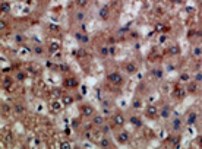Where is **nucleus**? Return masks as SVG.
<instances>
[{
    "label": "nucleus",
    "mask_w": 202,
    "mask_h": 149,
    "mask_svg": "<svg viewBox=\"0 0 202 149\" xmlns=\"http://www.w3.org/2000/svg\"><path fill=\"white\" fill-rule=\"evenodd\" d=\"M107 80L114 86H120L123 83V74L120 72H110L107 74Z\"/></svg>",
    "instance_id": "1"
},
{
    "label": "nucleus",
    "mask_w": 202,
    "mask_h": 149,
    "mask_svg": "<svg viewBox=\"0 0 202 149\" xmlns=\"http://www.w3.org/2000/svg\"><path fill=\"white\" fill-rule=\"evenodd\" d=\"M145 116H146L148 118H151V120H154V118H157V117L160 116V110H158L155 105L149 104V105L145 108Z\"/></svg>",
    "instance_id": "2"
},
{
    "label": "nucleus",
    "mask_w": 202,
    "mask_h": 149,
    "mask_svg": "<svg viewBox=\"0 0 202 149\" xmlns=\"http://www.w3.org/2000/svg\"><path fill=\"white\" fill-rule=\"evenodd\" d=\"M113 126H116V127H123L124 124H126V117L122 114V113H116V114H113Z\"/></svg>",
    "instance_id": "3"
},
{
    "label": "nucleus",
    "mask_w": 202,
    "mask_h": 149,
    "mask_svg": "<svg viewBox=\"0 0 202 149\" xmlns=\"http://www.w3.org/2000/svg\"><path fill=\"white\" fill-rule=\"evenodd\" d=\"M116 139H117V143H119V145H128L129 140H130V134L126 132V130H122V132L116 136Z\"/></svg>",
    "instance_id": "4"
},
{
    "label": "nucleus",
    "mask_w": 202,
    "mask_h": 149,
    "mask_svg": "<svg viewBox=\"0 0 202 149\" xmlns=\"http://www.w3.org/2000/svg\"><path fill=\"white\" fill-rule=\"evenodd\" d=\"M79 111H81V114H82V116H85V117H92V116L95 114V110H94V107H92V105H88V104H84V105H81Z\"/></svg>",
    "instance_id": "5"
},
{
    "label": "nucleus",
    "mask_w": 202,
    "mask_h": 149,
    "mask_svg": "<svg viewBox=\"0 0 202 149\" xmlns=\"http://www.w3.org/2000/svg\"><path fill=\"white\" fill-rule=\"evenodd\" d=\"M182 129H183V120L180 117H174L171 121V130L174 133H179Z\"/></svg>",
    "instance_id": "6"
},
{
    "label": "nucleus",
    "mask_w": 202,
    "mask_h": 149,
    "mask_svg": "<svg viewBox=\"0 0 202 149\" xmlns=\"http://www.w3.org/2000/svg\"><path fill=\"white\" fill-rule=\"evenodd\" d=\"M124 72L128 74H135L138 72V65L135 61H128V63L124 65Z\"/></svg>",
    "instance_id": "7"
},
{
    "label": "nucleus",
    "mask_w": 202,
    "mask_h": 149,
    "mask_svg": "<svg viewBox=\"0 0 202 149\" xmlns=\"http://www.w3.org/2000/svg\"><path fill=\"white\" fill-rule=\"evenodd\" d=\"M60 47H62V45H60L59 41H52V43L48 44V53H50V54H53V56H54V54H59Z\"/></svg>",
    "instance_id": "8"
},
{
    "label": "nucleus",
    "mask_w": 202,
    "mask_h": 149,
    "mask_svg": "<svg viewBox=\"0 0 202 149\" xmlns=\"http://www.w3.org/2000/svg\"><path fill=\"white\" fill-rule=\"evenodd\" d=\"M91 124H92V126H95V127H101L104 124V116L103 114H94Z\"/></svg>",
    "instance_id": "9"
},
{
    "label": "nucleus",
    "mask_w": 202,
    "mask_h": 149,
    "mask_svg": "<svg viewBox=\"0 0 202 149\" xmlns=\"http://www.w3.org/2000/svg\"><path fill=\"white\" fill-rule=\"evenodd\" d=\"M171 116V107L169 104H164L161 108H160V117L163 118H169Z\"/></svg>",
    "instance_id": "10"
},
{
    "label": "nucleus",
    "mask_w": 202,
    "mask_h": 149,
    "mask_svg": "<svg viewBox=\"0 0 202 149\" xmlns=\"http://www.w3.org/2000/svg\"><path fill=\"white\" fill-rule=\"evenodd\" d=\"M196 121H198V113L191 111L186 117V126H193V124H196Z\"/></svg>",
    "instance_id": "11"
},
{
    "label": "nucleus",
    "mask_w": 202,
    "mask_h": 149,
    "mask_svg": "<svg viewBox=\"0 0 202 149\" xmlns=\"http://www.w3.org/2000/svg\"><path fill=\"white\" fill-rule=\"evenodd\" d=\"M75 38H76V41L81 43V44H88L90 43V37H88L85 32H75Z\"/></svg>",
    "instance_id": "12"
},
{
    "label": "nucleus",
    "mask_w": 202,
    "mask_h": 149,
    "mask_svg": "<svg viewBox=\"0 0 202 149\" xmlns=\"http://www.w3.org/2000/svg\"><path fill=\"white\" fill-rule=\"evenodd\" d=\"M186 94H187L186 88H182V86H176L174 91H173V96H174V98H177V99H182Z\"/></svg>",
    "instance_id": "13"
},
{
    "label": "nucleus",
    "mask_w": 202,
    "mask_h": 149,
    "mask_svg": "<svg viewBox=\"0 0 202 149\" xmlns=\"http://www.w3.org/2000/svg\"><path fill=\"white\" fill-rule=\"evenodd\" d=\"M98 15H100V19L107 21L108 16H110V9H108V6H103V7H101L100 12H98Z\"/></svg>",
    "instance_id": "14"
},
{
    "label": "nucleus",
    "mask_w": 202,
    "mask_h": 149,
    "mask_svg": "<svg viewBox=\"0 0 202 149\" xmlns=\"http://www.w3.org/2000/svg\"><path fill=\"white\" fill-rule=\"evenodd\" d=\"M198 82H195V80H191V82H187V86H186V91H187V94H195L196 91H198Z\"/></svg>",
    "instance_id": "15"
},
{
    "label": "nucleus",
    "mask_w": 202,
    "mask_h": 149,
    "mask_svg": "<svg viewBox=\"0 0 202 149\" xmlns=\"http://www.w3.org/2000/svg\"><path fill=\"white\" fill-rule=\"evenodd\" d=\"M129 123H130V124H133L135 127H142V126H144L142 118H139L138 116H132V117L129 118Z\"/></svg>",
    "instance_id": "16"
},
{
    "label": "nucleus",
    "mask_w": 202,
    "mask_h": 149,
    "mask_svg": "<svg viewBox=\"0 0 202 149\" xmlns=\"http://www.w3.org/2000/svg\"><path fill=\"white\" fill-rule=\"evenodd\" d=\"M13 82H15V79H13V78H10V76L3 78V88H5L6 91H9L12 86H13Z\"/></svg>",
    "instance_id": "17"
},
{
    "label": "nucleus",
    "mask_w": 202,
    "mask_h": 149,
    "mask_svg": "<svg viewBox=\"0 0 202 149\" xmlns=\"http://www.w3.org/2000/svg\"><path fill=\"white\" fill-rule=\"evenodd\" d=\"M167 54H169V56H179V54H180V47H179L177 44L171 45V47L167 50Z\"/></svg>",
    "instance_id": "18"
},
{
    "label": "nucleus",
    "mask_w": 202,
    "mask_h": 149,
    "mask_svg": "<svg viewBox=\"0 0 202 149\" xmlns=\"http://www.w3.org/2000/svg\"><path fill=\"white\" fill-rule=\"evenodd\" d=\"M98 145H100L101 148H111V140L104 134L103 138H101V140L98 142Z\"/></svg>",
    "instance_id": "19"
},
{
    "label": "nucleus",
    "mask_w": 202,
    "mask_h": 149,
    "mask_svg": "<svg viewBox=\"0 0 202 149\" xmlns=\"http://www.w3.org/2000/svg\"><path fill=\"white\" fill-rule=\"evenodd\" d=\"M151 76H154L155 79H163V69H153Z\"/></svg>",
    "instance_id": "20"
},
{
    "label": "nucleus",
    "mask_w": 202,
    "mask_h": 149,
    "mask_svg": "<svg viewBox=\"0 0 202 149\" xmlns=\"http://www.w3.org/2000/svg\"><path fill=\"white\" fill-rule=\"evenodd\" d=\"M32 54H34V56H43V54H44V48H43L41 45H34Z\"/></svg>",
    "instance_id": "21"
},
{
    "label": "nucleus",
    "mask_w": 202,
    "mask_h": 149,
    "mask_svg": "<svg viewBox=\"0 0 202 149\" xmlns=\"http://www.w3.org/2000/svg\"><path fill=\"white\" fill-rule=\"evenodd\" d=\"M10 111H13V108H12L7 102H3L2 104V113H3V116H6V114H9Z\"/></svg>",
    "instance_id": "22"
},
{
    "label": "nucleus",
    "mask_w": 202,
    "mask_h": 149,
    "mask_svg": "<svg viewBox=\"0 0 202 149\" xmlns=\"http://www.w3.org/2000/svg\"><path fill=\"white\" fill-rule=\"evenodd\" d=\"M179 79H180V82H186V83H187V82H191V80H192V76L186 72V73H180Z\"/></svg>",
    "instance_id": "23"
},
{
    "label": "nucleus",
    "mask_w": 202,
    "mask_h": 149,
    "mask_svg": "<svg viewBox=\"0 0 202 149\" xmlns=\"http://www.w3.org/2000/svg\"><path fill=\"white\" fill-rule=\"evenodd\" d=\"M63 105H65V104L60 102V101H53V102H52V110H53V111H60Z\"/></svg>",
    "instance_id": "24"
},
{
    "label": "nucleus",
    "mask_w": 202,
    "mask_h": 149,
    "mask_svg": "<svg viewBox=\"0 0 202 149\" xmlns=\"http://www.w3.org/2000/svg\"><path fill=\"white\" fill-rule=\"evenodd\" d=\"M100 56L101 57H107V56H110V47H101L100 48Z\"/></svg>",
    "instance_id": "25"
},
{
    "label": "nucleus",
    "mask_w": 202,
    "mask_h": 149,
    "mask_svg": "<svg viewBox=\"0 0 202 149\" xmlns=\"http://www.w3.org/2000/svg\"><path fill=\"white\" fill-rule=\"evenodd\" d=\"M13 113H15V114H22V113H25V107H23L22 104H16V105L13 107Z\"/></svg>",
    "instance_id": "26"
},
{
    "label": "nucleus",
    "mask_w": 202,
    "mask_h": 149,
    "mask_svg": "<svg viewBox=\"0 0 202 149\" xmlns=\"http://www.w3.org/2000/svg\"><path fill=\"white\" fill-rule=\"evenodd\" d=\"M10 2H3L2 3V13H9L10 12Z\"/></svg>",
    "instance_id": "27"
},
{
    "label": "nucleus",
    "mask_w": 202,
    "mask_h": 149,
    "mask_svg": "<svg viewBox=\"0 0 202 149\" xmlns=\"http://www.w3.org/2000/svg\"><path fill=\"white\" fill-rule=\"evenodd\" d=\"M63 85H65V86H69V88H73V86H76V80L72 79V78H69V79H65Z\"/></svg>",
    "instance_id": "28"
},
{
    "label": "nucleus",
    "mask_w": 202,
    "mask_h": 149,
    "mask_svg": "<svg viewBox=\"0 0 202 149\" xmlns=\"http://www.w3.org/2000/svg\"><path fill=\"white\" fill-rule=\"evenodd\" d=\"M192 56L193 57H201L202 56V47H193V50H192Z\"/></svg>",
    "instance_id": "29"
},
{
    "label": "nucleus",
    "mask_w": 202,
    "mask_h": 149,
    "mask_svg": "<svg viewBox=\"0 0 202 149\" xmlns=\"http://www.w3.org/2000/svg\"><path fill=\"white\" fill-rule=\"evenodd\" d=\"M15 79H16L18 82H23L25 79H27V73H25V72H18L16 76H15Z\"/></svg>",
    "instance_id": "30"
},
{
    "label": "nucleus",
    "mask_w": 202,
    "mask_h": 149,
    "mask_svg": "<svg viewBox=\"0 0 202 149\" xmlns=\"http://www.w3.org/2000/svg\"><path fill=\"white\" fill-rule=\"evenodd\" d=\"M75 19H76L78 22H84V21H85V13H84L82 10L76 12V13H75Z\"/></svg>",
    "instance_id": "31"
},
{
    "label": "nucleus",
    "mask_w": 202,
    "mask_h": 149,
    "mask_svg": "<svg viewBox=\"0 0 202 149\" xmlns=\"http://www.w3.org/2000/svg\"><path fill=\"white\" fill-rule=\"evenodd\" d=\"M75 3H76V6L78 7H86L88 6V3H90V0H75Z\"/></svg>",
    "instance_id": "32"
},
{
    "label": "nucleus",
    "mask_w": 202,
    "mask_h": 149,
    "mask_svg": "<svg viewBox=\"0 0 202 149\" xmlns=\"http://www.w3.org/2000/svg\"><path fill=\"white\" fill-rule=\"evenodd\" d=\"M62 101H63V104H65V105H70L73 101H75V98L73 96H63V99H62Z\"/></svg>",
    "instance_id": "33"
},
{
    "label": "nucleus",
    "mask_w": 202,
    "mask_h": 149,
    "mask_svg": "<svg viewBox=\"0 0 202 149\" xmlns=\"http://www.w3.org/2000/svg\"><path fill=\"white\" fill-rule=\"evenodd\" d=\"M154 29H155L157 32H166V31H164V29H166V27H164V23H161V22H157V23H155Z\"/></svg>",
    "instance_id": "34"
},
{
    "label": "nucleus",
    "mask_w": 202,
    "mask_h": 149,
    "mask_svg": "<svg viewBox=\"0 0 202 149\" xmlns=\"http://www.w3.org/2000/svg\"><path fill=\"white\" fill-rule=\"evenodd\" d=\"M132 107H133L135 110H139V108H142V101H141V99H135V101L132 102Z\"/></svg>",
    "instance_id": "35"
},
{
    "label": "nucleus",
    "mask_w": 202,
    "mask_h": 149,
    "mask_svg": "<svg viewBox=\"0 0 202 149\" xmlns=\"http://www.w3.org/2000/svg\"><path fill=\"white\" fill-rule=\"evenodd\" d=\"M193 80L198 82V83H202V72H196L193 74Z\"/></svg>",
    "instance_id": "36"
},
{
    "label": "nucleus",
    "mask_w": 202,
    "mask_h": 149,
    "mask_svg": "<svg viewBox=\"0 0 202 149\" xmlns=\"http://www.w3.org/2000/svg\"><path fill=\"white\" fill-rule=\"evenodd\" d=\"M101 130H103V133H104V134H107V133H110V126L104 123L103 126H101Z\"/></svg>",
    "instance_id": "37"
},
{
    "label": "nucleus",
    "mask_w": 202,
    "mask_h": 149,
    "mask_svg": "<svg viewBox=\"0 0 202 149\" xmlns=\"http://www.w3.org/2000/svg\"><path fill=\"white\" fill-rule=\"evenodd\" d=\"M6 27H7L6 21H5V19H2V21H0V31H6Z\"/></svg>",
    "instance_id": "38"
},
{
    "label": "nucleus",
    "mask_w": 202,
    "mask_h": 149,
    "mask_svg": "<svg viewBox=\"0 0 202 149\" xmlns=\"http://www.w3.org/2000/svg\"><path fill=\"white\" fill-rule=\"evenodd\" d=\"M15 41H16L18 44H22V43H23V37H22L21 34H18V35L15 37Z\"/></svg>",
    "instance_id": "39"
},
{
    "label": "nucleus",
    "mask_w": 202,
    "mask_h": 149,
    "mask_svg": "<svg viewBox=\"0 0 202 149\" xmlns=\"http://www.w3.org/2000/svg\"><path fill=\"white\" fill-rule=\"evenodd\" d=\"M60 148H63V149H68V148H72V145H70L69 142H62V143H60Z\"/></svg>",
    "instance_id": "40"
},
{
    "label": "nucleus",
    "mask_w": 202,
    "mask_h": 149,
    "mask_svg": "<svg viewBox=\"0 0 202 149\" xmlns=\"http://www.w3.org/2000/svg\"><path fill=\"white\" fill-rule=\"evenodd\" d=\"M59 67H60V70H62V72H69L68 65H63V63H62V65H59Z\"/></svg>",
    "instance_id": "41"
},
{
    "label": "nucleus",
    "mask_w": 202,
    "mask_h": 149,
    "mask_svg": "<svg viewBox=\"0 0 202 149\" xmlns=\"http://www.w3.org/2000/svg\"><path fill=\"white\" fill-rule=\"evenodd\" d=\"M48 29H52V32H56V31H59V27H56V25H48Z\"/></svg>",
    "instance_id": "42"
},
{
    "label": "nucleus",
    "mask_w": 202,
    "mask_h": 149,
    "mask_svg": "<svg viewBox=\"0 0 202 149\" xmlns=\"http://www.w3.org/2000/svg\"><path fill=\"white\" fill-rule=\"evenodd\" d=\"M103 111H104V116H110V114H111V111H110L108 107H106V108L103 107Z\"/></svg>",
    "instance_id": "43"
},
{
    "label": "nucleus",
    "mask_w": 202,
    "mask_h": 149,
    "mask_svg": "<svg viewBox=\"0 0 202 149\" xmlns=\"http://www.w3.org/2000/svg\"><path fill=\"white\" fill-rule=\"evenodd\" d=\"M85 139H86V140H92V136H91L90 132H86V133H85Z\"/></svg>",
    "instance_id": "44"
},
{
    "label": "nucleus",
    "mask_w": 202,
    "mask_h": 149,
    "mask_svg": "<svg viewBox=\"0 0 202 149\" xmlns=\"http://www.w3.org/2000/svg\"><path fill=\"white\" fill-rule=\"evenodd\" d=\"M110 56H116V48L114 47H110Z\"/></svg>",
    "instance_id": "45"
},
{
    "label": "nucleus",
    "mask_w": 202,
    "mask_h": 149,
    "mask_svg": "<svg viewBox=\"0 0 202 149\" xmlns=\"http://www.w3.org/2000/svg\"><path fill=\"white\" fill-rule=\"evenodd\" d=\"M166 40H167V37H166V35H161L158 41H160V43H164V41H166Z\"/></svg>",
    "instance_id": "46"
},
{
    "label": "nucleus",
    "mask_w": 202,
    "mask_h": 149,
    "mask_svg": "<svg viewBox=\"0 0 202 149\" xmlns=\"http://www.w3.org/2000/svg\"><path fill=\"white\" fill-rule=\"evenodd\" d=\"M103 107H110V104H108L107 99H104V101H103Z\"/></svg>",
    "instance_id": "47"
},
{
    "label": "nucleus",
    "mask_w": 202,
    "mask_h": 149,
    "mask_svg": "<svg viewBox=\"0 0 202 149\" xmlns=\"http://www.w3.org/2000/svg\"><path fill=\"white\" fill-rule=\"evenodd\" d=\"M198 145H199V146L202 148V134L199 136V139H198Z\"/></svg>",
    "instance_id": "48"
},
{
    "label": "nucleus",
    "mask_w": 202,
    "mask_h": 149,
    "mask_svg": "<svg viewBox=\"0 0 202 149\" xmlns=\"http://www.w3.org/2000/svg\"><path fill=\"white\" fill-rule=\"evenodd\" d=\"M114 41H116V40H114V38H113V37H111V38L108 40V43H110V44H114Z\"/></svg>",
    "instance_id": "49"
}]
</instances>
